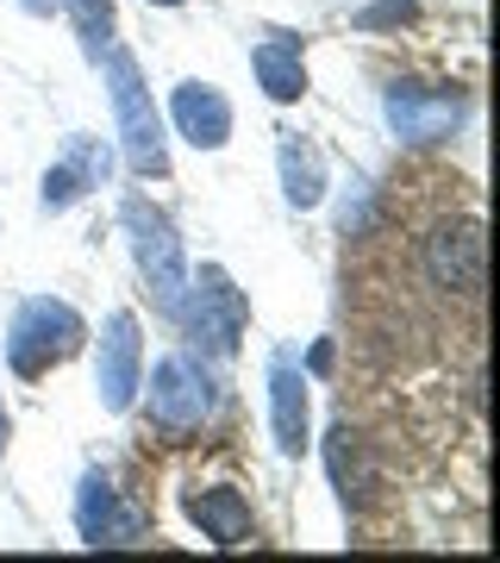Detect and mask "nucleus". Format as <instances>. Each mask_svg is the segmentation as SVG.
I'll use <instances>...</instances> for the list:
<instances>
[{
	"label": "nucleus",
	"instance_id": "obj_16",
	"mask_svg": "<svg viewBox=\"0 0 500 563\" xmlns=\"http://www.w3.org/2000/svg\"><path fill=\"white\" fill-rule=\"evenodd\" d=\"M325 470H332V483H338L344 507H363V495L376 488V470L363 457V439L351 426H332V439H325Z\"/></svg>",
	"mask_w": 500,
	"mask_h": 563
},
{
	"label": "nucleus",
	"instance_id": "obj_11",
	"mask_svg": "<svg viewBox=\"0 0 500 563\" xmlns=\"http://www.w3.org/2000/svg\"><path fill=\"white\" fill-rule=\"evenodd\" d=\"M269 420H276V451L300 457L307 451V376L288 351L269 357Z\"/></svg>",
	"mask_w": 500,
	"mask_h": 563
},
{
	"label": "nucleus",
	"instance_id": "obj_6",
	"mask_svg": "<svg viewBox=\"0 0 500 563\" xmlns=\"http://www.w3.org/2000/svg\"><path fill=\"white\" fill-rule=\"evenodd\" d=\"M463 113H469V95L463 88H425V81H395L381 95V120L400 144H451L457 139Z\"/></svg>",
	"mask_w": 500,
	"mask_h": 563
},
{
	"label": "nucleus",
	"instance_id": "obj_21",
	"mask_svg": "<svg viewBox=\"0 0 500 563\" xmlns=\"http://www.w3.org/2000/svg\"><path fill=\"white\" fill-rule=\"evenodd\" d=\"M7 432H13V426H7V407H0V451H7Z\"/></svg>",
	"mask_w": 500,
	"mask_h": 563
},
{
	"label": "nucleus",
	"instance_id": "obj_20",
	"mask_svg": "<svg viewBox=\"0 0 500 563\" xmlns=\"http://www.w3.org/2000/svg\"><path fill=\"white\" fill-rule=\"evenodd\" d=\"M25 13H51V7H57V0H20Z\"/></svg>",
	"mask_w": 500,
	"mask_h": 563
},
{
	"label": "nucleus",
	"instance_id": "obj_15",
	"mask_svg": "<svg viewBox=\"0 0 500 563\" xmlns=\"http://www.w3.org/2000/svg\"><path fill=\"white\" fill-rule=\"evenodd\" d=\"M251 69H257L269 101H300V95H307V63H300L295 38H263L257 51H251Z\"/></svg>",
	"mask_w": 500,
	"mask_h": 563
},
{
	"label": "nucleus",
	"instance_id": "obj_17",
	"mask_svg": "<svg viewBox=\"0 0 500 563\" xmlns=\"http://www.w3.org/2000/svg\"><path fill=\"white\" fill-rule=\"evenodd\" d=\"M69 7V20H76V38H81V57L100 63L113 51V0H57Z\"/></svg>",
	"mask_w": 500,
	"mask_h": 563
},
{
	"label": "nucleus",
	"instance_id": "obj_7",
	"mask_svg": "<svg viewBox=\"0 0 500 563\" xmlns=\"http://www.w3.org/2000/svg\"><path fill=\"white\" fill-rule=\"evenodd\" d=\"M481 263H488V244H481L476 220H444L432 239H425V276L444 295H476L481 288Z\"/></svg>",
	"mask_w": 500,
	"mask_h": 563
},
{
	"label": "nucleus",
	"instance_id": "obj_10",
	"mask_svg": "<svg viewBox=\"0 0 500 563\" xmlns=\"http://www.w3.org/2000/svg\"><path fill=\"white\" fill-rule=\"evenodd\" d=\"M107 176H113V151L81 132V139H69V157H63L57 169H44L38 207L44 213H63V207H76L88 188H107Z\"/></svg>",
	"mask_w": 500,
	"mask_h": 563
},
{
	"label": "nucleus",
	"instance_id": "obj_14",
	"mask_svg": "<svg viewBox=\"0 0 500 563\" xmlns=\"http://www.w3.org/2000/svg\"><path fill=\"white\" fill-rule=\"evenodd\" d=\"M276 169H281V195H288V207H320L325 201V163L300 132H281L276 139Z\"/></svg>",
	"mask_w": 500,
	"mask_h": 563
},
{
	"label": "nucleus",
	"instance_id": "obj_8",
	"mask_svg": "<svg viewBox=\"0 0 500 563\" xmlns=\"http://www.w3.org/2000/svg\"><path fill=\"white\" fill-rule=\"evenodd\" d=\"M138 376H144L138 320H132V313H113L107 332H100V369H95L100 407H107V413H125V407L138 401Z\"/></svg>",
	"mask_w": 500,
	"mask_h": 563
},
{
	"label": "nucleus",
	"instance_id": "obj_4",
	"mask_svg": "<svg viewBox=\"0 0 500 563\" xmlns=\"http://www.w3.org/2000/svg\"><path fill=\"white\" fill-rule=\"evenodd\" d=\"M120 220H125V232H132V257H138V276H144V288H151V301H157L163 313H176L181 295H188V257H181L176 225L163 220L151 201H125Z\"/></svg>",
	"mask_w": 500,
	"mask_h": 563
},
{
	"label": "nucleus",
	"instance_id": "obj_12",
	"mask_svg": "<svg viewBox=\"0 0 500 563\" xmlns=\"http://www.w3.org/2000/svg\"><path fill=\"white\" fill-rule=\"evenodd\" d=\"M169 113H176V132L195 144V151H220V144L232 139V101H225L213 81H181Z\"/></svg>",
	"mask_w": 500,
	"mask_h": 563
},
{
	"label": "nucleus",
	"instance_id": "obj_13",
	"mask_svg": "<svg viewBox=\"0 0 500 563\" xmlns=\"http://www.w3.org/2000/svg\"><path fill=\"white\" fill-rule=\"evenodd\" d=\"M188 520L207 532L213 544H251V532H257V520H251V501H244L238 488H200V495H188Z\"/></svg>",
	"mask_w": 500,
	"mask_h": 563
},
{
	"label": "nucleus",
	"instance_id": "obj_9",
	"mask_svg": "<svg viewBox=\"0 0 500 563\" xmlns=\"http://www.w3.org/2000/svg\"><path fill=\"white\" fill-rule=\"evenodd\" d=\"M76 532H81V544H138L144 520L132 514V507H120V488H113L107 470H88V476H81Z\"/></svg>",
	"mask_w": 500,
	"mask_h": 563
},
{
	"label": "nucleus",
	"instance_id": "obj_19",
	"mask_svg": "<svg viewBox=\"0 0 500 563\" xmlns=\"http://www.w3.org/2000/svg\"><path fill=\"white\" fill-rule=\"evenodd\" d=\"M307 369H313V376H325V369H332V344H313V357H307Z\"/></svg>",
	"mask_w": 500,
	"mask_h": 563
},
{
	"label": "nucleus",
	"instance_id": "obj_5",
	"mask_svg": "<svg viewBox=\"0 0 500 563\" xmlns=\"http://www.w3.org/2000/svg\"><path fill=\"white\" fill-rule=\"evenodd\" d=\"M213 407H220V383L207 376V363L195 357H163L151 369V426L169 432V439H188L200 426L213 420Z\"/></svg>",
	"mask_w": 500,
	"mask_h": 563
},
{
	"label": "nucleus",
	"instance_id": "obj_2",
	"mask_svg": "<svg viewBox=\"0 0 500 563\" xmlns=\"http://www.w3.org/2000/svg\"><path fill=\"white\" fill-rule=\"evenodd\" d=\"M81 339H88V325H81L76 307L38 295V301H25L20 313H13V332H7V363H13V376H44V369H57V363L76 357Z\"/></svg>",
	"mask_w": 500,
	"mask_h": 563
},
{
	"label": "nucleus",
	"instance_id": "obj_3",
	"mask_svg": "<svg viewBox=\"0 0 500 563\" xmlns=\"http://www.w3.org/2000/svg\"><path fill=\"white\" fill-rule=\"evenodd\" d=\"M107 95H113V120H120V144L125 163L138 176H163L169 169V151H163V120L151 107V88H144L138 63L125 51H107Z\"/></svg>",
	"mask_w": 500,
	"mask_h": 563
},
{
	"label": "nucleus",
	"instance_id": "obj_1",
	"mask_svg": "<svg viewBox=\"0 0 500 563\" xmlns=\"http://www.w3.org/2000/svg\"><path fill=\"white\" fill-rule=\"evenodd\" d=\"M176 320L200 344V357H232L244 325H251V301H244V288L225 276L220 263H200V276H188V295H181Z\"/></svg>",
	"mask_w": 500,
	"mask_h": 563
},
{
	"label": "nucleus",
	"instance_id": "obj_22",
	"mask_svg": "<svg viewBox=\"0 0 500 563\" xmlns=\"http://www.w3.org/2000/svg\"><path fill=\"white\" fill-rule=\"evenodd\" d=\"M144 7H181V0H144Z\"/></svg>",
	"mask_w": 500,
	"mask_h": 563
},
{
	"label": "nucleus",
	"instance_id": "obj_18",
	"mask_svg": "<svg viewBox=\"0 0 500 563\" xmlns=\"http://www.w3.org/2000/svg\"><path fill=\"white\" fill-rule=\"evenodd\" d=\"M420 20V0H376L357 13V32H395V25H413Z\"/></svg>",
	"mask_w": 500,
	"mask_h": 563
}]
</instances>
